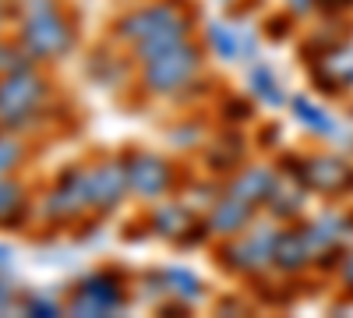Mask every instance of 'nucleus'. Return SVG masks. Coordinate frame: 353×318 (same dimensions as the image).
Masks as SVG:
<instances>
[{
	"mask_svg": "<svg viewBox=\"0 0 353 318\" xmlns=\"http://www.w3.org/2000/svg\"><path fill=\"white\" fill-rule=\"evenodd\" d=\"M191 32V18L184 14L181 4H152L138 8L117 21V39H124L134 46V57L145 64L149 57L184 43Z\"/></svg>",
	"mask_w": 353,
	"mask_h": 318,
	"instance_id": "1",
	"label": "nucleus"
},
{
	"mask_svg": "<svg viewBox=\"0 0 353 318\" xmlns=\"http://www.w3.org/2000/svg\"><path fill=\"white\" fill-rule=\"evenodd\" d=\"M46 103V81L32 71H8L0 78V124L4 128H25L36 121V113Z\"/></svg>",
	"mask_w": 353,
	"mask_h": 318,
	"instance_id": "2",
	"label": "nucleus"
},
{
	"mask_svg": "<svg viewBox=\"0 0 353 318\" xmlns=\"http://www.w3.org/2000/svg\"><path fill=\"white\" fill-rule=\"evenodd\" d=\"M198 68H201V53H198V46H191V39H184V43L149 57V61L141 64V78L149 85V92L170 96L176 89H184V85L198 74Z\"/></svg>",
	"mask_w": 353,
	"mask_h": 318,
	"instance_id": "3",
	"label": "nucleus"
},
{
	"mask_svg": "<svg viewBox=\"0 0 353 318\" xmlns=\"http://www.w3.org/2000/svg\"><path fill=\"white\" fill-rule=\"evenodd\" d=\"M21 46L32 53L36 61H53V57H64L74 46V28L57 8L28 14L25 25H21Z\"/></svg>",
	"mask_w": 353,
	"mask_h": 318,
	"instance_id": "4",
	"label": "nucleus"
},
{
	"mask_svg": "<svg viewBox=\"0 0 353 318\" xmlns=\"http://www.w3.org/2000/svg\"><path fill=\"white\" fill-rule=\"evenodd\" d=\"M124 308V286L113 272H92L78 283V290L68 304V311H85V315H110Z\"/></svg>",
	"mask_w": 353,
	"mask_h": 318,
	"instance_id": "5",
	"label": "nucleus"
},
{
	"mask_svg": "<svg viewBox=\"0 0 353 318\" xmlns=\"http://www.w3.org/2000/svg\"><path fill=\"white\" fill-rule=\"evenodd\" d=\"M293 181L318 195H343L353 188V166L339 156H307L301 159V173Z\"/></svg>",
	"mask_w": 353,
	"mask_h": 318,
	"instance_id": "6",
	"label": "nucleus"
},
{
	"mask_svg": "<svg viewBox=\"0 0 353 318\" xmlns=\"http://www.w3.org/2000/svg\"><path fill=\"white\" fill-rule=\"evenodd\" d=\"M272 244H276V230L272 226H258L244 241H233L230 248L219 251V262L230 266L233 272H258L272 262Z\"/></svg>",
	"mask_w": 353,
	"mask_h": 318,
	"instance_id": "7",
	"label": "nucleus"
},
{
	"mask_svg": "<svg viewBox=\"0 0 353 318\" xmlns=\"http://www.w3.org/2000/svg\"><path fill=\"white\" fill-rule=\"evenodd\" d=\"M314 85L321 92H346L353 89V43H336L325 53L314 57Z\"/></svg>",
	"mask_w": 353,
	"mask_h": 318,
	"instance_id": "8",
	"label": "nucleus"
},
{
	"mask_svg": "<svg viewBox=\"0 0 353 318\" xmlns=\"http://www.w3.org/2000/svg\"><path fill=\"white\" fill-rule=\"evenodd\" d=\"M128 184L145 195V198H159L170 184H173V166L163 159V156H152V152H134L128 156Z\"/></svg>",
	"mask_w": 353,
	"mask_h": 318,
	"instance_id": "9",
	"label": "nucleus"
},
{
	"mask_svg": "<svg viewBox=\"0 0 353 318\" xmlns=\"http://www.w3.org/2000/svg\"><path fill=\"white\" fill-rule=\"evenodd\" d=\"M128 166L124 163H103L88 170V195H92V206L110 212L121 206V198L128 191Z\"/></svg>",
	"mask_w": 353,
	"mask_h": 318,
	"instance_id": "10",
	"label": "nucleus"
},
{
	"mask_svg": "<svg viewBox=\"0 0 353 318\" xmlns=\"http://www.w3.org/2000/svg\"><path fill=\"white\" fill-rule=\"evenodd\" d=\"M88 206H92V195H88V170H71L68 177L61 181V188L50 195L46 212L53 219H68V216L85 212Z\"/></svg>",
	"mask_w": 353,
	"mask_h": 318,
	"instance_id": "11",
	"label": "nucleus"
},
{
	"mask_svg": "<svg viewBox=\"0 0 353 318\" xmlns=\"http://www.w3.org/2000/svg\"><path fill=\"white\" fill-rule=\"evenodd\" d=\"M311 258H314V248H311L304 230H283V234H276L272 266H279L283 272H301Z\"/></svg>",
	"mask_w": 353,
	"mask_h": 318,
	"instance_id": "12",
	"label": "nucleus"
},
{
	"mask_svg": "<svg viewBox=\"0 0 353 318\" xmlns=\"http://www.w3.org/2000/svg\"><path fill=\"white\" fill-rule=\"evenodd\" d=\"M251 212H254L251 201H244L241 195L230 191L223 201H216V209L209 216V230H212V234H223V237H233V234H241V230H244Z\"/></svg>",
	"mask_w": 353,
	"mask_h": 318,
	"instance_id": "13",
	"label": "nucleus"
},
{
	"mask_svg": "<svg viewBox=\"0 0 353 318\" xmlns=\"http://www.w3.org/2000/svg\"><path fill=\"white\" fill-rule=\"evenodd\" d=\"M272 188H276V177L265 166H258V170H248V173H241L237 181H233V195H241L244 201H251V206H261V201H269V195H272Z\"/></svg>",
	"mask_w": 353,
	"mask_h": 318,
	"instance_id": "14",
	"label": "nucleus"
},
{
	"mask_svg": "<svg viewBox=\"0 0 353 318\" xmlns=\"http://www.w3.org/2000/svg\"><path fill=\"white\" fill-rule=\"evenodd\" d=\"M293 113H297V121H301L311 135H318V138H332V135L339 131L336 121H332L318 103H311L307 96H297V99H293Z\"/></svg>",
	"mask_w": 353,
	"mask_h": 318,
	"instance_id": "15",
	"label": "nucleus"
},
{
	"mask_svg": "<svg viewBox=\"0 0 353 318\" xmlns=\"http://www.w3.org/2000/svg\"><path fill=\"white\" fill-rule=\"evenodd\" d=\"M25 216V191L18 181L0 177V226H14Z\"/></svg>",
	"mask_w": 353,
	"mask_h": 318,
	"instance_id": "16",
	"label": "nucleus"
},
{
	"mask_svg": "<svg viewBox=\"0 0 353 318\" xmlns=\"http://www.w3.org/2000/svg\"><path fill=\"white\" fill-rule=\"evenodd\" d=\"M163 279L170 283L166 290L176 294V297H184V301H198V297H201V283H198V276L188 272V269H181V266L163 269Z\"/></svg>",
	"mask_w": 353,
	"mask_h": 318,
	"instance_id": "17",
	"label": "nucleus"
},
{
	"mask_svg": "<svg viewBox=\"0 0 353 318\" xmlns=\"http://www.w3.org/2000/svg\"><path fill=\"white\" fill-rule=\"evenodd\" d=\"M152 226L159 230L163 237H173V241H176V237H181V230H188V212L170 201V206H159V209H156Z\"/></svg>",
	"mask_w": 353,
	"mask_h": 318,
	"instance_id": "18",
	"label": "nucleus"
},
{
	"mask_svg": "<svg viewBox=\"0 0 353 318\" xmlns=\"http://www.w3.org/2000/svg\"><path fill=\"white\" fill-rule=\"evenodd\" d=\"M251 89L258 99H265L269 106H279L283 103V92H279V81L269 68H251Z\"/></svg>",
	"mask_w": 353,
	"mask_h": 318,
	"instance_id": "19",
	"label": "nucleus"
},
{
	"mask_svg": "<svg viewBox=\"0 0 353 318\" xmlns=\"http://www.w3.org/2000/svg\"><path fill=\"white\" fill-rule=\"evenodd\" d=\"M269 209L276 212V216H297L301 209H304V191L297 188V191H279V188H272V195H269Z\"/></svg>",
	"mask_w": 353,
	"mask_h": 318,
	"instance_id": "20",
	"label": "nucleus"
},
{
	"mask_svg": "<svg viewBox=\"0 0 353 318\" xmlns=\"http://www.w3.org/2000/svg\"><path fill=\"white\" fill-rule=\"evenodd\" d=\"M209 39H212V46H216V53L219 57H237V36L230 32V28H223V25H209Z\"/></svg>",
	"mask_w": 353,
	"mask_h": 318,
	"instance_id": "21",
	"label": "nucleus"
},
{
	"mask_svg": "<svg viewBox=\"0 0 353 318\" xmlns=\"http://www.w3.org/2000/svg\"><path fill=\"white\" fill-rule=\"evenodd\" d=\"M18 159H21V146H18V141L0 138V177H4V173H11Z\"/></svg>",
	"mask_w": 353,
	"mask_h": 318,
	"instance_id": "22",
	"label": "nucleus"
},
{
	"mask_svg": "<svg viewBox=\"0 0 353 318\" xmlns=\"http://www.w3.org/2000/svg\"><path fill=\"white\" fill-rule=\"evenodd\" d=\"M339 276H343V283H346V286H353V251H346V255H343Z\"/></svg>",
	"mask_w": 353,
	"mask_h": 318,
	"instance_id": "23",
	"label": "nucleus"
},
{
	"mask_svg": "<svg viewBox=\"0 0 353 318\" xmlns=\"http://www.w3.org/2000/svg\"><path fill=\"white\" fill-rule=\"evenodd\" d=\"M293 14H307L311 8H318V0H286Z\"/></svg>",
	"mask_w": 353,
	"mask_h": 318,
	"instance_id": "24",
	"label": "nucleus"
},
{
	"mask_svg": "<svg viewBox=\"0 0 353 318\" xmlns=\"http://www.w3.org/2000/svg\"><path fill=\"white\" fill-rule=\"evenodd\" d=\"M25 308L36 311V315H57V304H50V301H28Z\"/></svg>",
	"mask_w": 353,
	"mask_h": 318,
	"instance_id": "25",
	"label": "nucleus"
},
{
	"mask_svg": "<svg viewBox=\"0 0 353 318\" xmlns=\"http://www.w3.org/2000/svg\"><path fill=\"white\" fill-rule=\"evenodd\" d=\"M318 8H325V11H346V8H353V0H318Z\"/></svg>",
	"mask_w": 353,
	"mask_h": 318,
	"instance_id": "26",
	"label": "nucleus"
},
{
	"mask_svg": "<svg viewBox=\"0 0 353 318\" xmlns=\"http://www.w3.org/2000/svg\"><path fill=\"white\" fill-rule=\"evenodd\" d=\"M8 64H11V50L0 46V71H8Z\"/></svg>",
	"mask_w": 353,
	"mask_h": 318,
	"instance_id": "27",
	"label": "nucleus"
},
{
	"mask_svg": "<svg viewBox=\"0 0 353 318\" xmlns=\"http://www.w3.org/2000/svg\"><path fill=\"white\" fill-rule=\"evenodd\" d=\"M0 304H4V308L11 304V286L8 283H0Z\"/></svg>",
	"mask_w": 353,
	"mask_h": 318,
	"instance_id": "28",
	"label": "nucleus"
}]
</instances>
